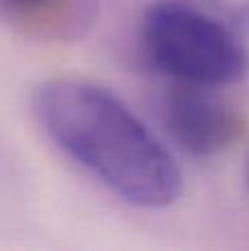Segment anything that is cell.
Masks as SVG:
<instances>
[{
	"label": "cell",
	"instance_id": "5",
	"mask_svg": "<svg viewBox=\"0 0 249 251\" xmlns=\"http://www.w3.org/2000/svg\"><path fill=\"white\" fill-rule=\"evenodd\" d=\"M207 9L227 20L241 33H249V0H203Z\"/></svg>",
	"mask_w": 249,
	"mask_h": 251
},
{
	"label": "cell",
	"instance_id": "2",
	"mask_svg": "<svg viewBox=\"0 0 249 251\" xmlns=\"http://www.w3.org/2000/svg\"><path fill=\"white\" fill-rule=\"evenodd\" d=\"M144 60L168 82L229 88L245 82L249 51L241 31L188 0H154L137 22Z\"/></svg>",
	"mask_w": 249,
	"mask_h": 251
},
{
	"label": "cell",
	"instance_id": "4",
	"mask_svg": "<svg viewBox=\"0 0 249 251\" xmlns=\"http://www.w3.org/2000/svg\"><path fill=\"white\" fill-rule=\"evenodd\" d=\"M69 0H0V16L4 20L20 26H40L44 31H53V26H62L71 13Z\"/></svg>",
	"mask_w": 249,
	"mask_h": 251
},
{
	"label": "cell",
	"instance_id": "1",
	"mask_svg": "<svg viewBox=\"0 0 249 251\" xmlns=\"http://www.w3.org/2000/svg\"><path fill=\"white\" fill-rule=\"evenodd\" d=\"M31 110L49 141L122 203L163 209L181 199L185 178L172 150L104 84L49 77Z\"/></svg>",
	"mask_w": 249,
	"mask_h": 251
},
{
	"label": "cell",
	"instance_id": "6",
	"mask_svg": "<svg viewBox=\"0 0 249 251\" xmlns=\"http://www.w3.org/2000/svg\"><path fill=\"white\" fill-rule=\"evenodd\" d=\"M243 181H245V190L249 194V150L245 154V163H243Z\"/></svg>",
	"mask_w": 249,
	"mask_h": 251
},
{
	"label": "cell",
	"instance_id": "3",
	"mask_svg": "<svg viewBox=\"0 0 249 251\" xmlns=\"http://www.w3.org/2000/svg\"><path fill=\"white\" fill-rule=\"evenodd\" d=\"M221 88L170 82L159 97V122L172 146L197 159H210L238 139L243 117Z\"/></svg>",
	"mask_w": 249,
	"mask_h": 251
}]
</instances>
